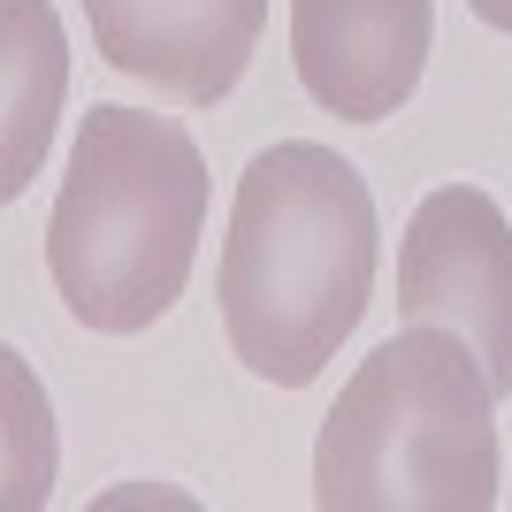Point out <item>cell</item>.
<instances>
[{
    "instance_id": "cell-1",
    "label": "cell",
    "mask_w": 512,
    "mask_h": 512,
    "mask_svg": "<svg viewBox=\"0 0 512 512\" xmlns=\"http://www.w3.org/2000/svg\"><path fill=\"white\" fill-rule=\"evenodd\" d=\"M375 199L344 153L283 138L237 176L222 237V329L260 383L306 390L375 291Z\"/></svg>"
},
{
    "instance_id": "cell-2",
    "label": "cell",
    "mask_w": 512,
    "mask_h": 512,
    "mask_svg": "<svg viewBox=\"0 0 512 512\" xmlns=\"http://www.w3.org/2000/svg\"><path fill=\"white\" fill-rule=\"evenodd\" d=\"M207 161L192 130L146 107H92L46 222V276L100 337H138L192 283Z\"/></svg>"
},
{
    "instance_id": "cell-3",
    "label": "cell",
    "mask_w": 512,
    "mask_h": 512,
    "mask_svg": "<svg viewBox=\"0 0 512 512\" xmlns=\"http://www.w3.org/2000/svg\"><path fill=\"white\" fill-rule=\"evenodd\" d=\"M321 512H490L497 390L467 337L413 321L337 390L314 444Z\"/></svg>"
},
{
    "instance_id": "cell-4",
    "label": "cell",
    "mask_w": 512,
    "mask_h": 512,
    "mask_svg": "<svg viewBox=\"0 0 512 512\" xmlns=\"http://www.w3.org/2000/svg\"><path fill=\"white\" fill-rule=\"evenodd\" d=\"M398 314L467 337L490 390H512V222L490 192H428L398 245Z\"/></svg>"
},
{
    "instance_id": "cell-5",
    "label": "cell",
    "mask_w": 512,
    "mask_h": 512,
    "mask_svg": "<svg viewBox=\"0 0 512 512\" xmlns=\"http://www.w3.org/2000/svg\"><path fill=\"white\" fill-rule=\"evenodd\" d=\"M436 39V0H291V69L314 107L383 123L413 100Z\"/></svg>"
},
{
    "instance_id": "cell-6",
    "label": "cell",
    "mask_w": 512,
    "mask_h": 512,
    "mask_svg": "<svg viewBox=\"0 0 512 512\" xmlns=\"http://www.w3.org/2000/svg\"><path fill=\"white\" fill-rule=\"evenodd\" d=\"M85 16L107 69L153 85L176 107H214L253 62L268 0H85Z\"/></svg>"
},
{
    "instance_id": "cell-7",
    "label": "cell",
    "mask_w": 512,
    "mask_h": 512,
    "mask_svg": "<svg viewBox=\"0 0 512 512\" xmlns=\"http://www.w3.org/2000/svg\"><path fill=\"white\" fill-rule=\"evenodd\" d=\"M8 31V146H0V192L16 199L46 161V130L62 100V23L46 0H0Z\"/></svg>"
},
{
    "instance_id": "cell-8",
    "label": "cell",
    "mask_w": 512,
    "mask_h": 512,
    "mask_svg": "<svg viewBox=\"0 0 512 512\" xmlns=\"http://www.w3.org/2000/svg\"><path fill=\"white\" fill-rule=\"evenodd\" d=\"M467 8L490 23V31H512V0H467Z\"/></svg>"
}]
</instances>
